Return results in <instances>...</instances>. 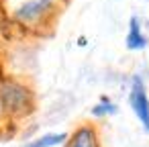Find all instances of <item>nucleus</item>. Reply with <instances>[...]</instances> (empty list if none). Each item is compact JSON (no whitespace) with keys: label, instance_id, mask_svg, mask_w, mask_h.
I'll list each match as a JSON object with an SVG mask.
<instances>
[{"label":"nucleus","instance_id":"obj_1","mask_svg":"<svg viewBox=\"0 0 149 147\" xmlns=\"http://www.w3.org/2000/svg\"><path fill=\"white\" fill-rule=\"evenodd\" d=\"M0 102L4 112L10 116H25L35 108V96L31 88L17 80H4L0 84Z\"/></svg>","mask_w":149,"mask_h":147},{"label":"nucleus","instance_id":"obj_7","mask_svg":"<svg viewBox=\"0 0 149 147\" xmlns=\"http://www.w3.org/2000/svg\"><path fill=\"white\" fill-rule=\"evenodd\" d=\"M116 110H118V108H116V104H114V102H110L106 96H102V98H100V102H98V104H94L90 112H92L94 116H108V114H116Z\"/></svg>","mask_w":149,"mask_h":147},{"label":"nucleus","instance_id":"obj_5","mask_svg":"<svg viewBox=\"0 0 149 147\" xmlns=\"http://www.w3.org/2000/svg\"><path fill=\"white\" fill-rule=\"evenodd\" d=\"M125 45H127V49H131V51H139V49H145V47H147V37L143 35L137 17H133L131 23H129V33H127V37H125Z\"/></svg>","mask_w":149,"mask_h":147},{"label":"nucleus","instance_id":"obj_3","mask_svg":"<svg viewBox=\"0 0 149 147\" xmlns=\"http://www.w3.org/2000/svg\"><path fill=\"white\" fill-rule=\"evenodd\" d=\"M129 104H131L135 116L139 118V123L143 125V129L149 131V96H147L145 84L139 76H133L131 92H129Z\"/></svg>","mask_w":149,"mask_h":147},{"label":"nucleus","instance_id":"obj_2","mask_svg":"<svg viewBox=\"0 0 149 147\" xmlns=\"http://www.w3.org/2000/svg\"><path fill=\"white\" fill-rule=\"evenodd\" d=\"M55 10V0H27L15 10V19L21 25L35 27L47 21V17Z\"/></svg>","mask_w":149,"mask_h":147},{"label":"nucleus","instance_id":"obj_8","mask_svg":"<svg viewBox=\"0 0 149 147\" xmlns=\"http://www.w3.org/2000/svg\"><path fill=\"white\" fill-rule=\"evenodd\" d=\"M2 112H4V108H2V102H0V116H2Z\"/></svg>","mask_w":149,"mask_h":147},{"label":"nucleus","instance_id":"obj_6","mask_svg":"<svg viewBox=\"0 0 149 147\" xmlns=\"http://www.w3.org/2000/svg\"><path fill=\"white\" fill-rule=\"evenodd\" d=\"M70 137L65 133H47V135H41L33 141H29L25 147H57V145H63Z\"/></svg>","mask_w":149,"mask_h":147},{"label":"nucleus","instance_id":"obj_4","mask_svg":"<svg viewBox=\"0 0 149 147\" xmlns=\"http://www.w3.org/2000/svg\"><path fill=\"white\" fill-rule=\"evenodd\" d=\"M65 147H100V143H98V131L92 125H82V127H78L70 135Z\"/></svg>","mask_w":149,"mask_h":147}]
</instances>
